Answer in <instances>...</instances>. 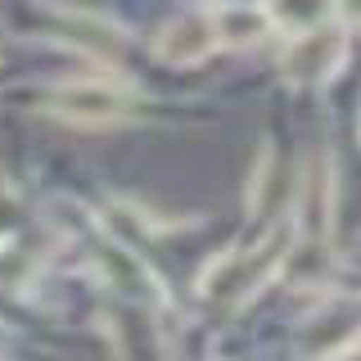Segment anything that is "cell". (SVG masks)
<instances>
[{
  "label": "cell",
  "instance_id": "obj_1",
  "mask_svg": "<svg viewBox=\"0 0 361 361\" xmlns=\"http://www.w3.org/2000/svg\"><path fill=\"white\" fill-rule=\"evenodd\" d=\"M50 113L73 127H113L127 122L135 113V90L113 82V77H95V82H68L50 95Z\"/></svg>",
  "mask_w": 361,
  "mask_h": 361
},
{
  "label": "cell",
  "instance_id": "obj_2",
  "mask_svg": "<svg viewBox=\"0 0 361 361\" xmlns=\"http://www.w3.org/2000/svg\"><path fill=\"white\" fill-rule=\"evenodd\" d=\"M343 50H348L343 32H338L334 23H325V27H316V32L293 37L289 50H285V59H280V68H285L289 82L312 86V82H325V77L343 63Z\"/></svg>",
  "mask_w": 361,
  "mask_h": 361
},
{
  "label": "cell",
  "instance_id": "obj_3",
  "mask_svg": "<svg viewBox=\"0 0 361 361\" xmlns=\"http://www.w3.org/2000/svg\"><path fill=\"white\" fill-rule=\"evenodd\" d=\"M217 27H212V14L203 9V14H180L172 18L167 27H158L154 37V59L172 63V68H195L203 63L212 50H217Z\"/></svg>",
  "mask_w": 361,
  "mask_h": 361
},
{
  "label": "cell",
  "instance_id": "obj_4",
  "mask_svg": "<svg viewBox=\"0 0 361 361\" xmlns=\"http://www.w3.org/2000/svg\"><path fill=\"white\" fill-rule=\"evenodd\" d=\"M280 253H271L267 248H248V253H226L212 262V271L203 276V293L208 298H221V302H240L248 293L257 289V280H262V271L276 262Z\"/></svg>",
  "mask_w": 361,
  "mask_h": 361
},
{
  "label": "cell",
  "instance_id": "obj_5",
  "mask_svg": "<svg viewBox=\"0 0 361 361\" xmlns=\"http://www.w3.org/2000/svg\"><path fill=\"white\" fill-rule=\"evenodd\" d=\"M99 267H104L109 285L127 298H140V302H158V280L149 276V267L122 244H99Z\"/></svg>",
  "mask_w": 361,
  "mask_h": 361
},
{
  "label": "cell",
  "instance_id": "obj_6",
  "mask_svg": "<svg viewBox=\"0 0 361 361\" xmlns=\"http://www.w3.org/2000/svg\"><path fill=\"white\" fill-rule=\"evenodd\" d=\"M208 14H212V27H217V41L221 45H240V50L267 41L271 32H276L262 5H212Z\"/></svg>",
  "mask_w": 361,
  "mask_h": 361
},
{
  "label": "cell",
  "instance_id": "obj_7",
  "mask_svg": "<svg viewBox=\"0 0 361 361\" xmlns=\"http://www.w3.org/2000/svg\"><path fill=\"white\" fill-rule=\"evenodd\" d=\"M267 18L276 32H289V37H302V32H316L325 23H334V0H267Z\"/></svg>",
  "mask_w": 361,
  "mask_h": 361
},
{
  "label": "cell",
  "instance_id": "obj_8",
  "mask_svg": "<svg viewBox=\"0 0 361 361\" xmlns=\"http://www.w3.org/2000/svg\"><path fill=\"white\" fill-rule=\"evenodd\" d=\"M23 231V199L9 185H0V244H9Z\"/></svg>",
  "mask_w": 361,
  "mask_h": 361
},
{
  "label": "cell",
  "instance_id": "obj_9",
  "mask_svg": "<svg viewBox=\"0 0 361 361\" xmlns=\"http://www.w3.org/2000/svg\"><path fill=\"white\" fill-rule=\"evenodd\" d=\"M334 9H338L348 23H357V27H361V0H334Z\"/></svg>",
  "mask_w": 361,
  "mask_h": 361
}]
</instances>
